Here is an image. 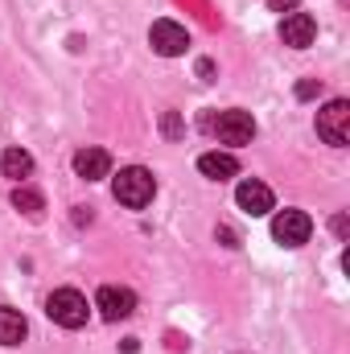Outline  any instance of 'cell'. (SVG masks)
I'll use <instances>...</instances> for the list:
<instances>
[{
	"instance_id": "obj_1",
	"label": "cell",
	"mask_w": 350,
	"mask_h": 354,
	"mask_svg": "<svg viewBox=\"0 0 350 354\" xmlns=\"http://www.w3.org/2000/svg\"><path fill=\"white\" fill-rule=\"evenodd\" d=\"M111 189H116V202H124L128 210H140V206H149V202H153L157 181H153V174H149V169L128 165V169H120V177L111 181Z\"/></svg>"
},
{
	"instance_id": "obj_2",
	"label": "cell",
	"mask_w": 350,
	"mask_h": 354,
	"mask_svg": "<svg viewBox=\"0 0 350 354\" xmlns=\"http://www.w3.org/2000/svg\"><path fill=\"white\" fill-rule=\"evenodd\" d=\"M46 313H50V322H58L66 330H79V326H87L91 309H87V297L79 288H54L50 301H46Z\"/></svg>"
},
{
	"instance_id": "obj_3",
	"label": "cell",
	"mask_w": 350,
	"mask_h": 354,
	"mask_svg": "<svg viewBox=\"0 0 350 354\" xmlns=\"http://www.w3.org/2000/svg\"><path fill=\"white\" fill-rule=\"evenodd\" d=\"M317 136L334 149H342L350 140V103L347 99H330L322 111H317Z\"/></svg>"
},
{
	"instance_id": "obj_4",
	"label": "cell",
	"mask_w": 350,
	"mask_h": 354,
	"mask_svg": "<svg viewBox=\"0 0 350 354\" xmlns=\"http://www.w3.org/2000/svg\"><path fill=\"white\" fill-rule=\"evenodd\" d=\"M309 235H313V218L305 210H280L272 218V239L280 248H301V243H309Z\"/></svg>"
},
{
	"instance_id": "obj_5",
	"label": "cell",
	"mask_w": 350,
	"mask_h": 354,
	"mask_svg": "<svg viewBox=\"0 0 350 354\" xmlns=\"http://www.w3.org/2000/svg\"><path fill=\"white\" fill-rule=\"evenodd\" d=\"M214 136H219V145H231V149H243V145H252V136H256V120H252V111H223L219 120H214Z\"/></svg>"
},
{
	"instance_id": "obj_6",
	"label": "cell",
	"mask_w": 350,
	"mask_h": 354,
	"mask_svg": "<svg viewBox=\"0 0 350 354\" xmlns=\"http://www.w3.org/2000/svg\"><path fill=\"white\" fill-rule=\"evenodd\" d=\"M95 309H99L103 322H124V317H132V309H136V292L124 288V284H103L99 297H95Z\"/></svg>"
},
{
	"instance_id": "obj_7",
	"label": "cell",
	"mask_w": 350,
	"mask_h": 354,
	"mask_svg": "<svg viewBox=\"0 0 350 354\" xmlns=\"http://www.w3.org/2000/svg\"><path fill=\"white\" fill-rule=\"evenodd\" d=\"M149 41H153V50L161 54V58H177V54H185V46H190V33L169 21V17H161V21H153V29H149Z\"/></svg>"
},
{
	"instance_id": "obj_8",
	"label": "cell",
	"mask_w": 350,
	"mask_h": 354,
	"mask_svg": "<svg viewBox=\"0 0 350 354\" xmlns=\"http://www.w3.org/2000/svg\"><path fill=\"white\" fill-rule=\"evenodd\" d=\"M280 37H284V46L305 50V46L317 41V21H313L309 12H288V17L280 21Z\"/></svg>"
},
{
	"instance_id": "obj_9",
	"label": "cell",
	"mask_w": 350,
	"mask_h": 354,
	"mask_svg": "<svg viewBox=\"0 0 350 354\" xmlns=\"http://www.w3.org/2000/svg\"><path fill=\"white\" fill-rule=\"evenodd\" d=\"M235 202H239V210H248V214H268V210L276 206L272 189H268L264 181H256V177L239 181V189H235Z\"/></svg>"
},
{
	"instance_id": "obj_10",
	"label": "cell",
	"mask_w": 350,
	"mask_h": 354,
	"mask_svg": "<svg viewBox=\"0 0 350 354\" xmlns=\"http://www.w3.org/2000/svg\"><path fill=\"white\" fill-rule=\"evenodd\" d=\"M75 174L83 177V181H103V177L111 174V157L103 149H79L75 153Z\"/></svg>"
},
{
	"instance_id": "obj_11",
	"label": "cell",
	"mask_w": 350,
	"mask_h": 354,
	"mask_svg": "<svg viewBox=\"0 0 350 354\" xmlns=\"http://www.w3.org/2000/svg\"><path fill=\"white\" fill-rule=\"evenodd\" d=\"M198 169L210 177V181H227V177L239 174V161H235L231 153H202V157H198Z\"/></svg>"
},
{
	"instance_id": "obj_12",
	"label": "cell",
	"mask_w": 350,
	"mask_h": 354,
	"mask_svg": "<svg viewBox=\"0 0 350 354\" xmlns=\"http://www.w3.org/2000/svg\"><path fill=\"white\" fill-rule=\"evenodd\" d=\"M25 334H29L25 317H21L17 309H0V346H21Z\"/></svg>"
},
{
	"instance_id": "obj_13",
	"label": "cell",
	"mask_w": 350,
	"mask_h": 354,
	"mask_svg": "<svg viewBox=\"0 0 350 354\" xmlns=\"http://www.w3.org/2000/svg\"><path fill=\"white\" fill-rule=\"evenodd\" d=\"M0 174L12 177V181H25V177L33 174V157H29L25 149H8V153L0 157Z\"/></svg>"
},
{
	"instance_id": "obj_14",
	"label": "cell",
	"mask_w": 350,
	"mask_h": 354,
	"mask_svg": "<svg viewBox=\"0 0 350 354\" xmlns=\"http://www.w3.org/2000/svg\"><path fill=\"white\" fill-rule=\"evenodd\" d=\"M12 206L25 210V214H42V210H46V198H42L37 189H29V185H17V189H12Z\"/></svg>"
},
{
	"instance_id": "obj_15",
	"label": "cell",
	"mask_w": 350,
	"mask_h": 354,
	"mask_svg": "<svg viewBox=\"0 0 350 354\" xmlns=\"http://www.w3.org/2000/svg\"><path fill=\"white\" fill-rule=\"evenodd\" d=\"M297 4H301V0H268L272 12H297Z\"/></svg>"
},
{
	"instance_id": "obj_16",
	"label": "cell",
	"mask_w": 350,
	"mask_h": 354,
	"mask_svg": "<svg viewBox=\"0 0 350 354\" xmlns=\"http://www.w3.org/2000/svg\"><path fill=\"white\" fill-rule=\"evenodd\" d=\"M317 91H322V83H301L297 95H301V99H309V95H317Z\"/></svg>"
}]
</instances>
